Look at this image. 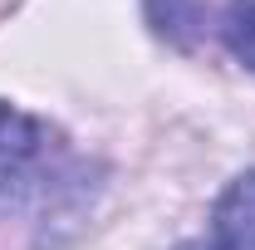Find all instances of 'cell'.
Here are the masks:
<instances>
[{"label": "cell", "mask_w": 255, "mask_h": 250, "mask_svg": "<svg viewBox=\"0 0 255 250\" xmlns=\"http://www.w3.org/2000/svg\"><path fill=\"white\" fill-rule=\"evenodd\" d=\"M142 5H147V25L167 44L187 49L196 39V30H201V0H142Z\"/></svg>", "instance_id": "3"}, {"label": "cell", "mask_w": 255, "mask_h": 250, "mask_svg": "<svg viewBox=\"0 0 255 250\" xmlns=\"http://www.w3.org/2000/svg\"><path fill=\"white\" fill-rule=\"evenodd\" d=\"M177 250H255V167L236 172L211 206V231L191 236Z\"/></svg>", "instance_id": "1"}, {"label": "cell", "mask_w": 255, "mask_h": 250, "mask_svg": "<svg viewBox=\"0 0 255 250\" xmlns=\"http://www.w3.org/2000/svg\"><path fill=\"white\" fill-rule=\"evenodd\" d=\"M216 34H221L226 49L236 54V64L255 69V0H226Z\"/></svg>", "instance_id": "4"}, {"label": "cell", "mask_w": 255, "mask_h": 250, "mask_svg": "<svg viewBox=\"0 0 255 250\" xmlns=\"http://www.w3.org/2000/svg\"><path fill=\"white\" fill-rule=\"evenodd\" d=\"M44 147H49V123H39L0 98V167H30L39 162Z\"/></svg>", "instance_id": "2"}]
</instances>
